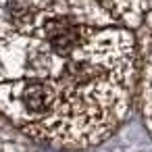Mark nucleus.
I'll return each mask as SVG.
<instances>
[{"label":"nucleus","mask_w":152,"mask_h":152,"mask_svg":"<svg viewBox=\"0 0 152 152\" xmlns=\"http://www.w3.org/2000/svg\"><path fill=\"white\" fill-rule=\"evenodd\" d=\"M19 102L23 110L31 117H42L52 110L56 102V90L52 83L42 81V79H29L21 86L19 92Z\"/></svg>","instance_id":"2"},{"label":"nucleus","mask_w":152,"mask_h":152,"mask_svg":"<svg viewBox=\"0 0 152 152\" xmlns=\"http://www.w3.org/2000/svg\"><path fill=\"white\" fill-rule=\"evenodd\" d=\"M42 36L48 42V48L54 54L69 56L86 42V27L77 23L71 15H56L48 17L42 25Z\"/></svg>","instance_id":"1"}]
</instances>
